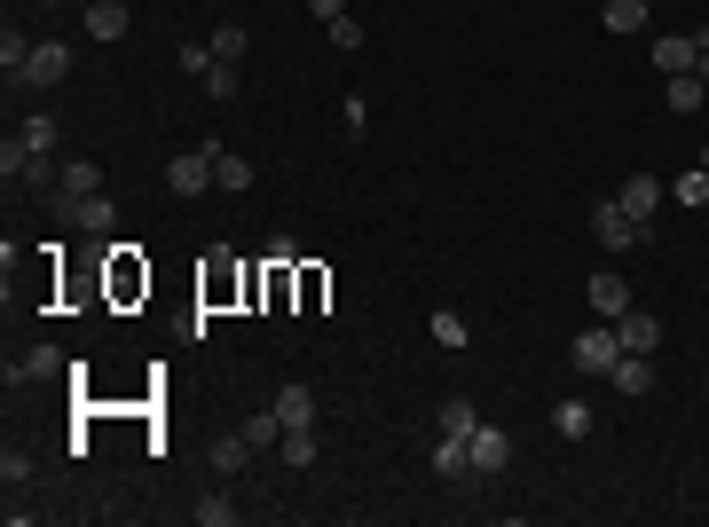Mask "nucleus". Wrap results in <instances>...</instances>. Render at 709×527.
<instances>
[{
    "label": "nucleus",
    "instance_id": "22",
    "mask_svg": "<svg viewBox=\"0 0 709 527\" xmlns=\"http://www.w3.org/2000/svg\"><path fill=\"white\" fill-rule=\"evenodd\" d=\"M599 24H607V32H639V24H647V0H607Z\"/></svg>",
    "mask_w": 709,
    "mask_h": 527
},
{
    "label": "nucleus",
    "instance_id": "17",
    "mask_svg": "<svg viewBox=\"0 0 709 527\" xmlns=\"http://www.w3.org/2000/svg\"><path fill=\"white\" fill-rule=\"evenodd\" d=\"M655 71H662V79L693 71V32H662V40H655Z\"/></svg>",
    "mask_w": 709,
    "mask_h": 527
},
{
    "label": "nucleus",
    "instance_id": "27",
    "mask_svg": "<svg viewBox=\"0 0 709 527\" xmlns=\"http://www.w3.org/2000/svg\"><path fill=\"white\" fill-rule=\"evenodd\" d=\"M433 338H441V346H466V338H473V323H466L458 307H441V315H433Z\"/></svg>",
    "mask_w": 709,
    "mask_h": 527
},
{
    "label": "nucleus",
    "instance_id": "5",
    "mask_svg": "<svg viewBox=\"0 0 709 527\" xmlns=\"http://www.w3.org/2000/svg\"><path fill=\"white\" fill-rule=\"evenodd\" d=\"M466 449H473V480H489V473L512 465V433H505V425H473V433H466Z\"/></svg>",
    "mask_w": 709,
    "mask_h": 527
},
{
    "label": "nucleus",
    "instance_id": "2",
    "mask_svg": "<svg viewBox=\"0 0 709 527\" xmlns=\"http://www.w3.org/2000/svg\"><path fill=\"white\" fill-rule=\"evenodd\" d=\"M213 165H221L213 142H206V150H182V158L166 165V190H173V197H213Z\"/></svg>",
    "mask_w": 709,
    "mask_h": 527
},
{
    "label": "nucleus",
    "instance_id": "23",
    "mask_svg": "<svg viewBox=\"0 0 709 527\" xmlns=\"http://www.w3.org/2000/svg\"><path fill=\"white\" fill-rule=\"evenodd\" d=\"M552 425L568 433V442H583L591 433V402H552Z\"/></svg>",
    "mask_w": 709,
    "mask_h": 527
},
{
    "label": "nucleus",
    "instance_id": "16",
    "mask_svg": "<svg viewBox=\"0 0 709 527\" xmlns=\"http://www.w3.org/2000/svg\"><path fill=\"white\" fill-rule=\"evenodd\" d=\"M237 433H244V442H252V457H269V449H284V417H277V402L260 409V417H244Z\"/></svg>",
    "mask_w": 709,
    "mask_h": 527
},
{
    "label": "nucleus",
    "instance_id": "19",
    "mask_svg": "<svg viewBox=\"0 0 709 527\" xmlns=\"http://www.w3.org/2000/svg\"><path fill=\"white\" fill-rule=\"evenodd\" d=\"M96 190H103V165H96V158H71V165H63V190H56V197H96Z\"/></svg>",
    "mask_w": 709,
    "mask_h": 527
},
{
    "label": "nucleus",
    "instance_id": "34",
    "mask_svg": "<svg viewBox=\"0 0 709 527\" xmlns=\"http://www.w3.org/2000/svg\"><path fill=\"white\" fill-rule=\"evenodd\" d=\"M339 119H347V142H363V134H371V103H363V95H347Z\"/></svg>",
    "mask_w": 709,
    "mask_h": 527
},
{
    "label": "nucleus",
    "instance_id": "25",
    "mask_svg": "<svg viewBox=\"0 0 709 527\" xmlns=\"http://www.w3.org/2000/svg\"><path fill=\"white\" fill-rule=\"evenodd\" d=\"M206 95L213 103H237V63H221V55L206 63Z\"/></svg>",
    "mask_w": 709,
    "mask_h": 527
},
{
    "label": "nucleus",
    "instance_id": "15",
    "mask_svg": "<svg viewBox=\"0 0 709 527\" xmlns=\"http://www.w3.org/2000/svg\"><path fill=\"white\" fill-rule=\"evenodd\" d=\"M662 103H670L678 119H701V103H709V87H701V71H678V79L662 87Z\"/></svg>",
    "mask_w": 709,
    "mask_h": 527
},
{
    "label": "nucleus",
    "instance_id": "8",
    "mask_svg": "<svg viewBox=\"0 0 709 527\" xmlns=\"http://www.w3.org/2000/svg\"><path fill=\"white\" fill-rule=\"evenodd\" d=\"M583 300H591V315H599V323H615V315H623V307H631V284H623V276H615V268H599V276L583 284Z\"/></svg>",
    "mask_w": 709,
    "mask_h": 527
},
{
    "label": "nucleus",
    "instance_id": "18",
    "mask_svg": "<svg viewBox=\"0 0 709 527\" xmlns=\"http://www.w3.org/2000/svg\"><path fill=\"white\" fill-rule=\"evenodd\" d=\"M87 32L96 40H127V0H87Z\"/></svg>",
    "mask_w": 709,
    "mask_h": 527
},
{
    "label": "nucleus",
    "instance_id": "38",
    "mask_svg": "<svg viewBox=\"0 0 709 527\" xmlns=\"http://www.w3.org/2000/svg\"><path fill=\"white\" fill-rule=\"evenodd\" d=\"M647 9H662V0H647Z\"/></svg>",
    "mask_w": 709,
    "mask_h": 527
},
{
    "label": "nucleus",
    "instance_id": "32",
    "mask_svg": "<svg viewBox=\"0 0 709 527\" xmlns=\"http://www.w3.org/2000/svg\"><path fill=\"white\" fill-rule=\"evenodd\" d=\"M331 48H339V55L363 48V17H331Z\"/></svg>",
    "mask_w": 709,
    "mask_h": 527
},
{
    "label": "nucleus",
    "instance_id": "36",
    "mask_svg": "<svg viewBox=\"0 0 709 527\" xmlns=\"http://www.w3.org/2000/svg\"><path fill=\"white\" fill-rule=\"evenodd\" d=\"M40 9H71V0H40Z\"/></svg>",
    "mask_w": 709,
    "mask_h": 527
},
{
    "label": "nucleus",
    "instance_id": "28",
    "mask_svg": "<svg viewBox=\"0 0 709 527\" xmlns=\"http://www.w3.org/2000/svg\"><path fill=\"white\" fill-rule=\"evenodd\" d=\"M473 425H481V409H473L466 394H458V402H441V433H473Z\"/></svg>",
    "mask_w": 709,
    "mask_h": 527
},
{
    "label": "nucleus",
    "instance_id": "35",
    "mask_svg": "<svg viewBox=\"0 0 709 527\" xmlns=\"http://www.w3.org/2000/svg\"><path fill=\"white\" fill-rule=\"evenodd\" d=\"M308 17H316V24H331V17H347V0H308Z\"/></svg>",
    "mask_w": 709,
    "mask_h": 527
},
{
    "label": "nucleus",
    "instance_id": "20",
    "mask_svg": "<svg viewBox=\"0 0 709 527\" xmlns=\"http://www.w3.org/2000/svg\"><path fill=\"white\" fill-rule=\"evenodd\" d=\"M244 190H252V165L221 150V165H213V197H244Z\"/></svg>",
    "mask_w": 709,
    "mask_h": 527
},
{
    "label": "nucleus",
    "instance_id": "13",
    "mask_svg": "<svg viewBox=\"0 0 709 527\" xmlns=\"http://www.w3.org/2000/svg\"><path fill=\"white\" fill-rule=\"evenodd\" d=\"M277 417H284V433H300V425H316V386H277Z\"/></svg>",
    "mask_w": 709,
    "mask_h": 527
},
{
    "label": "nucleus",
    "instance_id": "4",
    "mask_svg": "<svg viewBox=\"0 0 709 527\" xmlns=\"http://www.w3.org/2000/svg\"><path fill=\"white\" fill-rule=\"evenodd\" d=\"M591 236H599L607 252H631V244H639L647 229H639V221H631L623 205H615V197H599V205H591Z\"/></svg>",
    "mask_w": 709,
    "mask_h": 527
},
{
    "label": "nucleus",
    "instance_id": "3",
    "mask_svg": "<svg viewBox=\"0 0 709 527\" xmlns=\"http://www.w3.org/2000/svg\"><path fill=\"white\" fill-rule=\"evenodd\" d=\"M615 355H623L615 323H591V331H576V346H568V363H576L583 378H607V371H615Z\"/></svg>",
    "mask_w": 709,
    "mask_h": 527
},
{
    "label": "nucleus",
    "instance_id": "11",
    "mask_svg": "<svg viewBox=\"0 0 709 527\" xmlns=\"http://www.w3.org/2000/svg\"><path fill=\"white\" fill-rule=\"evenodd\" d=\"M607 386H615V394H631V402H639V394H647V386H655V355H615V371H607Z\"/></svg>",
    "mask_w": 709,
    "mask_h": 527
},
{
    "label": "nucleus",
    "instance_id": "26",
    "mask_svg": "<svg viewBox=\"0 0 709 527\" xmlns=\"http://www.w3.org/2000/svg\"><path fill=\"white\" fill-rule=\"evenodd\" d=\"M670 197H678V205H709V173H701V165H686L678 182H670Z\"/></svg>",
    "mask_w": 709,
    "mask_h": 527
},
{
    "label": "nucleus",
    "instance_id": "6",
    "mask_svg": "<svg viewBox=\"0 0 709 527\" xmlns=\"http://www.w3.org/2000/svg\"><path fill=\"white\" fill-rule=\"evenodd\" d=\"M662 197H670V182H655V173H631L623 190H615V205H623L639 229H655V213H662Z\"/></svg>",
    "mask_w": 709,
    "mask_h": 527
},
{
    "label": "nucleus",
    "instance_id": "37",
    "mask_svg": "<svg viewBox=\"0 0 709 527\" xmlns=\"http://www.w3.org/2000/svg\"><path fill=\"white\" fill-rule=\"evenodd\" d=\"M701 173H709V150H701Z\"/></svg>",
    "mask_w": 709,
    "mask_h": 527
},
{
    "label": "nucleus",
    "instance_id": "30",
    "mask_svg": "<svg viewBox=\"0 0 709 527\" xmlns=\"http://www.w3.org/2000/svg\"><path fill=\"white\" fill-rule=\"evenodd\" d=\"M244 48H252V32H244V24H221V32H213V55H221V63H237Z\"/></svg>",
    "mask_w": 709,
    "mask_h": 527
},
{
    "label": "nucleus",
    "instance_id": "14",
    "mask_svg": "<svg viewBox=\"0 0 709 527\" xmlns=\"http://www.w3.org/2000/svg\"><path fill=\"white\" fill-rule=\"evenodd\" d=\"M32 48H40V40H24L17 24L0 32V79H9V87H24V71H32Z\"/></svg>",
    "mask_w": 709,
    "mask_h": 527
},
{
    "label": "nucleus",
    "instance_id": "9",
    "mask_svg": "<svg viewBox=\"0 0 709 527\" xmlns=\"http://www.w3.org/2000/svg\"><path fill=\"white\" fill-rule=\"evenodd\" d=\"M63 371H71V363H63V346H32V355H17V363H9V378H17V386H48V378H63Z\"/></svg>",
    "mask_w": 709,
    "mask_h": 527
},
{
    "label": "nucleus",
    "instance_id": "7",
    "mask_svg": "<svg viewBox=\"0 0 709 527\" xmlns=\"http://www.w3.org/2000/svg\"><path fill=\"white\" fill-rule=\"evenodd\" d=\"M615 338H623V355H655V346H662V315L623 307V315H615Z\"/></svg>",
    "mask_w": 709,
    "mask_h": 527
},
{
    "label": "nucleus",
    "instance_id": "31",
    "mask_svg": "<svg viewBox=\"0 0 709 527\" xmlns=\"http://www.w3.org/2000/svg\"><path fill=\"white\" fill-rule=\"evenodd\" d=\"M56 134H63V119H48V111L24 119V142H32V150H56Z\"/></svg>",
    "mask_w": 709,
    "mask_h": 527
},
{
    "label": "nucleus",
    "instance_id": "21",
    "mask_svg": "<svg viewBox=\"0 0 709 527\" xmlns=\"http://www.w3.org/2000/svg\"><path fill=\"white\" fill-rule=\"evenodd\" d=\"M244 457H252V442H244V433H221V442H206V465H213V473H237Z\"/></svg>",
    "mask_w": 709,
    "mask_h": 527
},
{
    "label": "nucleus",
    "instance_id": "12",
    "mask_svg": "<svg viewBox=\"0 0 709 527\" xmlns=\"http://www.w3.org/2000/svg\"><path fill=\"white\" fill-rule=\"evenodd\" d=\"M433 473H441V480H473V449H466V433H441V442H433Z\"/></svg>",
    "mask_w": 709,
    "mask_h": 527
},
{
    "label": "nucleus",
    "instance_id": "1",
    "mask_svg": "<svg viewBox=\"0 0 709 527\" xmlns=\"http://www.w3.org/2000/svg\"><path fill=\"white\" fill-rule=\"evenodd\" d=\"M48 213L71 221V229H87V236H111L119 229V197H103V190L96 197H48Z\"/></svg>",
    "mask_w": 709,
    "mask_h": 527
},
{
    "label": "nucleus",
    "instance_id": "29",
    "mask_svg": "<svg viewBox=\"0 0 709 527\" xmlns=\"http://www.w3.org/2000/svg\"><path fill=\"white\" fill-rule=\"evenodd\" d=\"M0 480H9V488H24V480H32V449H17V442L0 449Z\"/></svg>",
    "mask_w": 709,
    "mask_h": 527
},
{
    "label": "nucleus",
    "instance_id": "33",
    "mask_svg": "<svg viewBox=\"0 0 709 527\" xmlns=\"http://www.w3.org/2000/svg\"><path fill=\"white\" fill-rule=\"evenodd\" d=\"M190 511H198V527H229V519H237L229 496H206V504H190Z\"/></svg>",
    "mask_w": 709,
    "mask_h": 527
},
{
    "label": "nucleus",
    "instance_id": "10",
    "mask_svg": "<svg viewBox=\"0 0 709 527\" xmlns=\"http://www.w3.org/2000/svg\"><path fill=\"white\" fill-rule=\"evenodd\" d=\"M71 79V48L63 40H40L32 48V71H24V87H63Z\"/></svg>",
    "mask_w": 709,
    "mask_h": 527
},
{
    "label": "nucleus",
    "instance_id": "24",
    "mask_svg": "<svg viewBox=\"0 0 709 527\" xmlns=\"http://www.w3.org/2000/svg\"><path fill=\"white\" fill-rule=\"evenodd\" d=\"M316 449H323V433H316V425L284 433V465H316Z\"/></svg>",
    "mask_w": 709,
    "mask_h": 527
}]
</instances>
